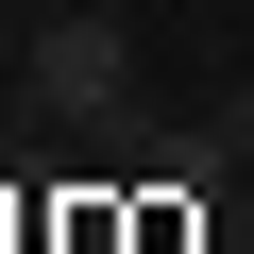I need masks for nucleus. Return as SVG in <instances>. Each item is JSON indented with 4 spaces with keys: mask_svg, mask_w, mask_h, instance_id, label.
<instances>
[{
    "mask_svg": "<svg viewBox=\"0 0 254 254\" xmlns=\"http://www.w3.org/2000/svg\"><path fill=\"white\" fill-rule=\"evenodd\" d=\"M220 153H254V102H237V119H220Z\"/></svg>",
    "mask_w": 254,
    "mask_h": 254,
    "instance_id": "nucleus-2",
    "label": "nucleus"
},
{
    "mask_svg": "<svg viewBox=\"0 0 254 254\" xmlns=\"http://www.w3.org/2000/svg\"><path fill=\"white\" fill-rule=\"evenodd\" d=\"M34 119H68V136H136L153 85H136V34L102 17V0H68V17L34 34Z\"/></svg>",
    "mask_w": 254,
    "mask_h": 254,
    "instance_id": "nucleus-1",
    "label": "nucleus"
}]
</instances>
